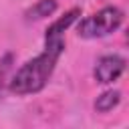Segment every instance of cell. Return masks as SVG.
Listing matches in <instances>:
<instances>
[{"label":"cell","mask_w":129,"mask_h":129,"mask_svg":"<svg viewBox=\"0 0 129 129\" xmlns=\"http://www.w3.org/2000/svg\"><path fill=\"white\" fill-rule=\"evenodd\" d=\"M56 8H58V0H36L32 6H28L24 10V20L32 22V20L48 18L56 12Z\"/></svg>","instance_id":"cell-5"},{"label":"cell","mask_w":129,"mask_h":129,"mask_svg":"<svg viewBox=\"0 0 129 129\" xmlns=\"http://www.w3.org/2000/svg\"><path fill=\"white\" fill-rule=\"evenodd\" d=\"M123 18H125V12L119 6H115V4L103 6L101 10L85 16V18H79L77 36L85 38V40H95V38L109 36L115 30H119V26L123 24Z\"/></svg>","instance_id":"cell-2"},{"label":"cell","mask_w":129,"mask_h":129,"mask_svg":"<svg viewBox=\"0 0 129 129\" xmlns=\"http://www.w3.org/2000/svg\"><path fill=\"white\" fill-rule=\"evenodd\" d=\"M127 69V60L125 56L113 52V54H103L97 58L95 67H93V77L99 85H111L115 81L121 79V75Z\"/></svg>","instance_id":"cell-3"},{"label":"cell","mask_w":129,"mask_h":129,"mask_svg":"<svg viewBox=\"0 0 129 129\" xmlns=\"http://www.w3.org/2000/svg\"><path fill=\"white\" fill-rule=\"evenodd\" d=\"M12 62H14V54H12V52H6V54L0 58V99H2L4 89L8 87L10 73H12Z\"/></svg>","instance_id":"cell-7"},{"label":"cell","mask_w":129,"mask_h":129,"mask_svg":"<svg viewBox=\"0 0 129 129\" xmlns=\"http://www.w3.org/2000/svg\"><path fill=\"white\" fill-rule=\"evenodd\" d=\"M79 18H81V8H79V6L67 10V12H64L62 16H58L52 24H48V28H46V32H44V42L64 38V32H67Z\"/></svg>","instance_id":"cell-4"},{"label":"cell","mask_w":129,"mask_h":129,"mask_svg":"<svg viewBox=\"0 0 129 129\" xmlns=\"http://www.w3.org/2000/svg\"><path fill=\"white\" fill-rule=\"evenodd\" d=\"M62 52H64V38L44 42L42 52L28 58L20 69H16L14 75H10V81H8L6 89L16 97H26V95L40 93L48 85Z\"/></svg>","instance_id":"cell-1"},{"label":"cell","mask_w":129,"mask_h":129,"mask_svg":"<svg viewBox=\"0 0 129 129\" xmlns=\"http://www.w3.org/2000/svg\"><path fill=\"white\" fill-rule=\"evenodd\" d=\"M119 103H121V91H117V89H107V91H103L101 95H97L93 107H95L97 113H109V111H113Z\"/></svg>","instance_id":"cell-6"}]
</instances>
